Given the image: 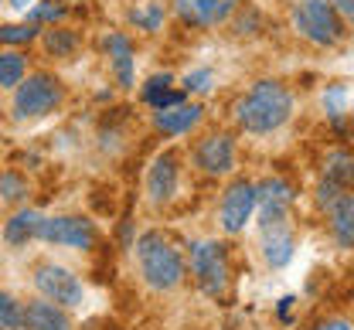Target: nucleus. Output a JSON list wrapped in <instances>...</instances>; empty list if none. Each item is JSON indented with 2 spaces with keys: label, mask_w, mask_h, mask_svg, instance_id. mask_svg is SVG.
<instances>
[{
  "label": "nucleus",
  "mask_w": 354,
  "mask_h": 330,
  "mask_svg": "<svg viewBox=\"0 0 354 330\" xmlns=\"http://www.w3.org/2000/svg\"><path fill=\"white\" fill-rule=\"evenodd\" d=\"M239 3L242 0H174V10L187 28H215L235 14Z\"/></svg>",
  "instance_id": "obj_10"
},
{
  "label": "nucleus",
  "mask_w": 354,
  "mask_h": 330,
  "mask_svg": "<svg viewBox=\"0 0 354 330\" xmlns=\"http://www.w3.org/2000/svg\"><path fill=\"white\" fill-rule=\"evenodd\" d=\"M191 273H194V283L201 286V293L208 296H221L228 289V255L218 242L212 238H201L191 245Z\"/></svg>",
  "instance_id": "obj_7"
},
{
  "label": "nucleus",
  "mask_w": 354,
  "mask_h": 330,
  "mask_svg": "<svg viewBox=\"0 0 354 330\" xmlns=\"http://www.w3.org/2000/svg\"><path fill=\"white\" fill-rule=\"evenodd\" d=\"M143 102L150 109H171L184 102V93L174 89V75H153L147 86H143Z\"/></svg>",
  "instance_id": "obj_21"
},
{
  "label": "nucleus",
  "mask_w": 354,
  "mask_h": 330,
  "mask_svg": "<svg viewBox=\"0 0 354 330\" xmlns=\"http://www.w3.org/2000/svg\"><path fill=\"white\" fill-rule=\"evenodd\" d=\"M324 181L337 184V188H354V157L344 150H334L324 164Z\"/></svg>",
  "instance_id": "obj_22"
},
{
  "label": "nucleus",
  "mask_w": 354,
  "mask_h": 330,
  "mask_svg": "<svg viewBox=\"0 0 354 330\" xmlns=\"http://www.w3.org/2000/svg\"><path fill=\"white\" fill-rule=\"evenodd\" d=\"M65 102V86L51 75V72H31L14 93H10V116L17 123H31L44 119L51 113H58Z\"/></svg>",
  "instance_id": "obj_3"
},
{
  "label": "nucleus",
  "mask_w": 354,
  "mask_h": 330,
  "mask_svg": "<svg viewBox=\"0 0 354 330\" xmlns=\"http://www.w3.org/2000/svg\"><path fill=\"white\" fill-rule=\"evenodd\" d=\"M28 194H31V184H28V177H24L21 171H3V174H0V201L21 204Z\"/></svg>",
  "instance_id": "obj_25"
},
{
  "label": "nucleus",
  "mask_w": 354,
  "mask_h": 330,
  "mask_svg": "<svg viewBox=\"0 0 354 330\" xmlns=\"http://www.w3.org/2000/svg\"><path fill=\"white\" fill-rule=\"evenodd\" d=\"M256 211V184L252 181H232L218 204V218L225 232H242L245 222Z\"/></svg>",
  "instance_id": "obj_8"
},
{
  "label": "nucleus",
  "mask_w": 354,
  "mask_h": 330,
  "mask_svg": "<svg viewBox=\"0 0 354 330\" xmlns=\"http://www.w3.org/2000/svg\"><path fill=\"white\" fill-rule=\"evenodd\" d=\"M337 7V14L344 17V24H354V0H330Z\"/></svg>",
  "instance_id": "obj_29"
},
{
  "label": "nucleus",
  "mask_w": 354,
  "mask_h": 330,
  "mask_svg": "<svg viewBox=\"0 0 354 330\" xmlns=\"http://www.w3.org/2000/svg\"><path fill=\"white\" fill-rule=\"evenodd\" d=\"M263 232V255L272 269H283L290 259H293V232H290V218H279V222H266L259 225Z\"/></svg>",
  "instance_id": "obj_14"
},
{
  "label": "nucleus",
  "mask_w": 354,
  "mask_h": 330,
  "mask_svg": "<svg viewBox=\"0 0 354 330\" xmlns=\"http://www.w3.org/2000/svg\"><path fill=\"white\" fill-rule=\"evenodd\" d=\"M133 24L143 28V31H160V24H164V10H160L157 3H147V7L133 10Z\"/></svg>",
  "instance_id": "obj_27"
},
{
  "label": "nucleus",
  "mask_w": 354,
  "mask_h": 330,
  "mask_svg": "<svg viewBox=\"0 0 354 330\" xmlns=\"http://www.w3.org/2000/svg\"><path fill=\"white\" fill-rule=\"evenodd\" d=\"M194 167L218 177V174H228L235 167V140L228 133H212L205 140L194 143Z\"/></svg>",
  "instance_id": "obj_9"
},
{
  "label": "nucleus",
  "mask_w": 354,
  "mask_h": 330,
  "mask_svg": "<svg viewBox=\"0 0 354 330\" xmlns=\"http://www.w3.org/2000/svg\"><path fill=\"white\" fill-rule=\"evenodd\" d=\"M41 48L48 58L55 61H65V58H75L79 48H82V38L75 28H62V24H51L41 31Z\"/></svg>",
  "instance_id": "obj_18"
},
{
  "label": "nucleus",
  "mask_w": 354,
  "mask_h": 330,
  "mask_svg": "<svg viewBox=\"0 0 354 330\" xmlns=\"http://www.w3.org/2000/svg\"><path fill=\"white\" fill-rule=\"evenodd\" d=\"M65 14H68L65 0H38V3H31V7H28V21H31V24H38V28L62 24V21H65Z\"/></svg>",
  "instance_id": "obj_23"
},
{
  "label": "nucleus",
  "mask_w": 354,
  "mask_h": 330,
  "mask_svg": "<svg viewBox=\"0 0 354 330\" xmlns=\"http://www.w3.org/2000/svg\"><path fill=\"white\" fill-rule=\"evenodd\" d=\"M324 211H327V225H330L334 242L344 249H354V194L341 191Z\"/></svg>",
  "instance_id": "obj_16"
},
{
  "label": "nucleus",
  "mask_w": 354,
  "mask_h": 330,
  "mask_svg": "<svg viewBox=\"0 0 354 330\" xmlns=\"http://www.w3.org/2000/svg\"><path fill=\"white\" fill-rule=\"evenodd\" d=\"M290 307H293V300H290V296H286V300H283V303H279V317H286V313H290Z\"/></svg>",
  "instance_id": "obj_32"
},
{
  "label": "nucleus",
  "mask_w": 354,
  "mask_h": 330,
  "mask_svg": "<svg viewBox=\"0 0 354 330\" xmlns=\"http://www.w3.org/2000/svg\"><path fill=\"white\" fill-rule=\"evenodd\" d=\"M293 184L283 177H266L256 184V204H259V225L290 218V201H293Z\"/></svg>",
  "instance_id": "obj_12"
},
{
  "label": "nucleus",
  "mask_w": 354,
  "mask_h": 330,
  "mask_svg": "<svg viewBox=\"0 0 354 330\" xmlns=\"http://www.w3.org/2000/svg\"><path fill=\"white\" fill-rule=\"evenodd\" d=\"M290 116H293V93L276 79L252 82L249 93L235 102V123L252 137L276 133L279 126L290 123Z\"/></svg>",
  "instance_id": "obj_1"
},
{
  "label": "nucleus",
  "mask_w": 354,
  "mask_h": 330,
  "mask_svg": "<svg viewBox=\"0 0 354 330\" xmlns=\"http://www.w3.org/2000/svg\"><path fill=\"white\" fill-rule=\"evenodd\" d=\"M31 286H35L38 296L58 303V307H65V310H75V307H82V300H86L82 280L75 276V269H68V266H62V262H48V259L35 262V266H31Z\"/></svg>",
  "instance_id": "obj_4"
},
{
  "label": "nucleus",
  "mask_w": 354,
  "mask_h": 330,
  "mask_svg": "<svg viewBox=\"0 0 354 330\" xmlns=\"http://www.w3.org/2000/svg\"><path fill=\"white\" fill-rule=\"evenodd\" d=\"M102 48H106V55H109V61H113V68H116V82H120L123 89L133 86V41L127 35H109V38L102 41Z\"/></svg>",
  "instance_id": "obj_20"
},
{
  "label": "nucleus",
  "mask_w": 354,
  "mask_h": 330,
  "mask_svg": "<svg viewBox=\"0 0 354 330\" xmlns=\"http://www.w3.org/2000/svg\"><path fill=\"white\" fill-rule=\"evenodd\" d=\"M38 242L58 245V249L88 252V249H95V242H99V229L88 222L86 215H48V218H41Z\"/></svg>",
  "instance_id": "obj_6"
},
{
  "label": "nucleus",
  "mask_w": 354,
  "mask_h": 330,
  "mask_svg": "<svg viewBox=\"0 0 354 330\" xmlns=\"http://www.w3.org/2000/svg\"><path fill=\"white\" fill-rule=\"evenodd\" d=\"M0 327L24 330V300H14L7 289H0Z\"/></svg>",
  "instance_id": "obj_26"
},
{
  "label": "nucleus",
  "mask_w": 354,
  "mask_h": 330,
  "mask_svg": "<svg viewBox=\"0 0 354 330\" xmlns=\"http://www.w3.org/2000/svg\"><path fill=\"white\" fill-rule=\"evenodd\" d=\"M293 28L310 45L320 48L341 45V38H344V17L337 14V7L330 0H300V7L293 14Z\"/></svg>",
  "instance_id": "obj_5"
},
{
  "label": "nucleus",
  "mask_w": 354,
  "mask_h": 330,
  "mask_svg": "<svg viewBox=\"0 0 354 330\" xmlns=\"http://www.w3.org/2000/svg\"><path fill=\"white\" fill-rule=\"evenodd\" d=\"M41 28L31 24V21H21V24H0V48H28L31 41H38Z\"/></svg>",
  "instance_id": "obj_24"
},
{
  "label": "nucleus",
  "mask_w": 354,
  "mask_h": 330,
  "mask_svg": "<svg viewBox=\"0 0 354 330\" xmlns=\"http://www.w3.org/2000/svg\"><path fill=\"white\" fill-rule=\"evenodd\" d=\"M7 3H10V7H14V10H28V7H31V3H35V0H7Z\"/></svg>",
  "instance_id": "obj_31"
},
{
  "label": "nucleus",
  "mask_w": 354,
  "mask_h": 330,
  "mask_svg": "<svg viewBox=\"0 0 354 330\" xmlns=\"http://www.w3.org/2000/svg\"><path fill=\"white\" fill-rule=\"evenodd\" d=\"M0 3H3V0H0Z\"/></svg>",
  "instance_id": "obj_33"
},
{
  "label": "nucleus",
  "mask_w": 354,
  "mask_h": 330,
  "mask_svg": "<svg viewBox=\"0 0 354 330\" xmlns=\"http://www.w3.org/2000/svg\"><path fill=\"white\" fill-rule=\"evenodd\" d=\"M205 109L198 102H180V106H171V109H157L153 113V126L167 137H184L191 133L198 123H201Z\"/></svg>",
  "instance_id": "obj_15"
},
{
  "label": "nucleus",
  "mask_w": 354,
  "mask_h": 330,
  "mask_svg": "<svg viewBox=\"0 0 354 330\" xmlns=\"http://www.w3.org/2000/svg\"><path fill=\"white\" fill-rule=\"evenodd\" d=\"M24 330H72V317L65 307L35 293L31 300H24Z\"/></svg>",
  "instance_id": "obj_13"
},
{
  "label": "nucleus",
  "mask_w": 354,
  "mask_h": 330,
  "mask_svg": "<svg viewBox=\"0 0 354 330\" xmlns=\"http://www.w3.org/2000/svg\"><path fill=\"white\" fill-rule=\"evenodd\" d=\"M136 262H140V273L150 289L157 293H171L184 283V259L174 249V242L160 232H147L136 242Z\"/></svg>",
  "instance_id": "obj_2"
},
{
  "label": "nucleus",
  "mask_w": 354,
  "mask_h": 330,
  "mask_svg": "<svg viewBox=\"0 0 354 330\" xmlns=\"http://www.w3.org/2000/svg\"><path fill=\"white\" fill-rule=\"evenodd\" d=\"M177 184H180V157L174 150H167L147 171V194L153 204H167L177 194Z\"/></svg>",
  "instance_id": "obj_11"
},
{
  "label": "nucleus",
  "mask_w": 354,
  "mask_h": 330,
  "mask_svg": "<svg viewBox=\"0 0 354 330\" xmlns=\"http://www.w3.org/2000/svg\"><path fill=\"white\" fill-rule=\"evenodd\" d=\"M41 211H31V208H17L7 225H3V245L10 249H24L31 242H38V229H41Z\"/></svg>",
  "instance_id": "obj_17"
},
{
  "label": "nucleus",
  "mask_w": 354,
  "mask_h": 330,
  "mask_svg": "<svg viewBox=\"0 0 354 330\" xmlns=\"http://www.w3.org/2000/svg\"><path fill=\"white\" fill-rule=\"evenodd\" d=\"M317 330H351V324L348 320H327V324H320Z\"/></svg>",
  "instance_id": "obj_30"
},
{
  "label": "nucleus",
  "mask_w": 354,
  "mask_h": 330,
  "mask_svg": "<svg viewBox=\"0 0 354 330\" xmlns=\"http://www.w3.org/2000/svg\"><path fill=\"white\" fill-rule=\"evenodd\" d=\"M28 51L24 48H0V93H14L28 79Z\"/></svg>",
  "instance_id": "obj_19"
},
{
  "label": "nucleus",
  "mask_w": 354,
  "mask_h": 330,
  "mask_svg": "<svg viewBox=\"0 0 354 330\" xmlns=\"http://www.w3.org/2000/svg\"><path fill=\"white\" fill-rule=\"evenodd\" d=\"M212 86V72H191L187 79H184V89L187 93H205Z\"/></svg>",
  "instance_id": "obj_28"
}]
</instances>
